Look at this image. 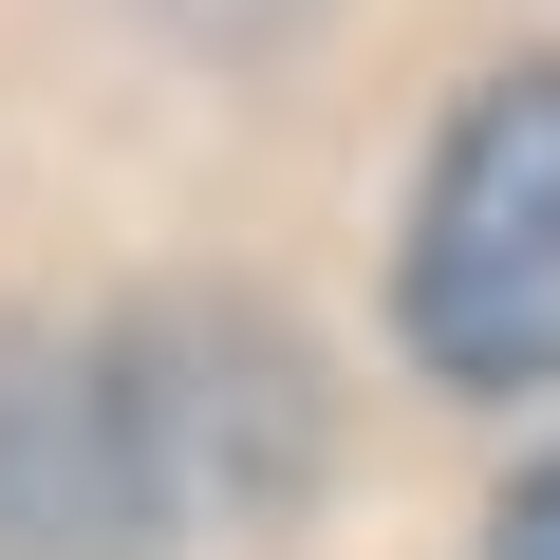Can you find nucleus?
<instances>
[{
    "label": "nucleus",
    "instance_id": "1",
    "mask_svg": "<svg viewBox=\"0 0 560 560\" xmlns=\"http://www.w3.org/2000/svg\"><path fill=\"white\" fill-rule=\"evenodd\" d=\"M393 300L448 393H560V57H523L448 113Z\"/></svg>",
    "mask_w": 560,
    "mask_h": 560
},
{
    "label": "nucleus",
    "instance_id": "2",
    "mask_svg": "<svg viewBox=\"0 0 560 560\" xmlns=\"http://www.w3.org/2000/svg\"><path fill=\"white\" fill-rule=\"evenodd\" d=\"M168 393L113 337H0V560H168Z\"/></svg>",
    "mask_w": 560,
    "mask_h": 560
},
{
    "label": "nucleus",
    "instance_id": "3",
    "mask_svg": "<svg viewBox=\"0 0 560 560\" xmlns=\"http://www.w3.org/2000/svg\"><path fill=\"white\" fill-rule=\"evenodd\" d=\"M486 560H560V467H523V486H504V523H486Z\"/></svg>",
    "mask_w": 560,
    "mask_h": 560
}]
</instances>
